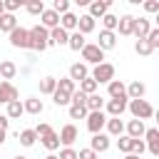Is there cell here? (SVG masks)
<instances>
[{
	"mask_svg": "<svg viewBox=\"0 0 159 159\" xmlns=\"http://www.w3.org/2000/svg\"><path fill=\"white\" fill-rule=\"evenodd\" d=\"M47 45H50V32H47L42 25H35V27L30 30V50L42 52V50H47Z\"/></svg>",
	"mask_w": 159,
	"mask_h": 159,
	"instance_id": "1",
	"label": "cell"
},
{
	"mask_svg": "<svg viewBox=\"0 0 159 159\" xmlns=\"http://www.w3.org/2000/svg\"><path fill=\"white\" fill-rule=\"evenodd\" d=\"M127 109L134 114V119H142V122L154 114V107H152L147 99H129V102H127Z\"/></svg>",
	"mask_w": 159,
	"mask_h": 159,
	"instance_id": "2",
	"label": "cell"
},
{
	"mask_svg": "<svg viewBox=\"0 0 159 159\" xmlns=\"http://www.w3.org/2000/svg\"><path fill=\"white\" fill-rule=\"evenodd\" d=\"M35 134H37V137H42V144H45V149L55 152V149L60 147V137L55 134V129H52L50 124H37V127H35Z\"/></svg>",
	"mask_w": 159,
	"mask_h": 159,
	"instance_id": "3",
	"label": "cell"
},
{
	"mask_svg": "<svg viewBox=\"0 0 159 159\" xmlns=\"http://www.w3.org/2000/svg\"><path fill=\"white\" fill-rule=\"evenodd\" d=\"M94 82H97V87L99 84H109L112 80H114V65H109V62H102V65H94V70H92V75H89Z\"/></svg>",
	"mask_w": 159,
	"mask_h": 159,
	"instance_id": "4",
	"label": "cell"
},
{
	"mask_svg": "<svg viewBox=\"0 0 159 159\" xmlns=\"http://www.w3.org/2000/svg\"><path fill=\"white\" fill-rule=\"evenodd\" d=\"M10 45H12V47H20V50H30V30L15 27V30L10 32Z\"/></svg>",
	"mask_w": 159,
	"mask_h": 159,
	"instance_id": "5",
	"label": "cell"
},
{
	"mask_svg": "<svg viewBox=\"0 0 159 159\" xmlns=\"http://www.w3.org/2000/svg\"><path fill=\"white\" fill-rule=\"evenodd\" d=\"M82 60H84V65H102V60H104V52L97 47V45H84L82 47Z\"/></svg>",
	"mask_w": 159,
	"mask_h": 159,
	"instance_id": "6",
	"label": "cell"
},
{
	"mask_svg": "<svg viewBox=\"0 0 159 159\" xmlns=\"http://www.w3.org/2000/svg\"><path fill=\"white\" fill-rule=\"evenodd\" d=\"M104 124H107L104 112H87V129H89L92 134H99V132L104 129Z\"/></svg>",
	"mask_w": 159,
	"mask_h": 159,
	"instance_id": "7",
	"label": "cell"
},
{
	"mask_svg": "<svg viewBox=\"0 0 159 159\" xmlns=\"http://www.w3.org/2000/svg\"><path fill=\"white\" fill-rule=\"evenodd\" d=\"M60 144H65V147H70V144H75V139L80 137V132H77V127L75 124H65L62 129H60Z\"/></svg>",
	"mask_w": 159,
	"mask_h": 159,
	"instance_id": "8",
	"label": "cell"
},
{
	"mask_svg": "<svg viewBox=\"0 0 159 159\" xmlns=\"http://www.w3.org/2000/svg\"><path fill=\"white\" fill-rule=\"evenodd\" d=\"M20 94H17V89L10 84V82H0V104H10V102H15Z\"/></svg>",
	"mask_w": 159,
	"mask_h": 159,
	"instance_id": "9",
	"label": "cell"
},
{
	"mask_svg": "<svg viewBox=\"0 0 159 159\" xmlns=\"http://www.w3.org/2000/svg\"><path fill=\"white\" fill-rule=\"evenodd\" d=\"M149 30H152V25H149L147 17H134V30H132V35H134L137 40H144V37L149 35Z\"/></svg>",
	"mask_w": 159,
	"mask_h": 159,
	"instance_id": "10",
	"label": "cell"
},
{
	"mask_svg": "<svg viewBox=\"0 0 159 159\" xmlns=\"http://www.w3.org/2000/svg\"><path fill=\"white\" fill-rule=\"evenodd\" d=\"M109 0H94V2H89V17L92 20H97V17H102L104 12H109Z\"/></svg>",
	"mask_w": 159,
	"mask_h": 159,
	"instance_id": "11",
	"label": "cell"
},
{
	"mask_svg": "<svg viewBox=\"0 0 159 159\" xmlns=\"http://www.w3.org/2000/svg\"><path fill=\"white\" fill-rule=\"evenodd\" d=\"M94 45H97L102 52H104V50H112V47L117 45V35L109 32V30H102V32H99V42H94Z\"/></svg>",
	"mask_w": 159,
	"mask_h": 159,
	"instance_id": "12",
	"label": "cell"
},
{
	"mask_svg": "<svg viewBox=\"0 0 159 159\" xmlns=\"http://www.w3.org/2000/svg\"><path fill=\"white\" fill-rule=\"evenodd\" d=\"M124 129H127V137H132V139H139V137H144V132H147V127H144L142 119H129V124H127Z\"/></svg>",
	"mask_w": 159,
	"mask_h": 159,
	"instance_id": "13",
	"label": "cell"
},
{
	"mask_svg": "<svg viewBox=\"0 0 159 159\" xmlns=\"http://www.w3.org/2000/svg\"><path fill=\"white\" fill-rule=\"evenodd\" d=\"M89 149H92L94 154L107 152V149H109V137H107V134H102V132H99V134H94V137H92V142H89Z\"/></svg>",
	"mask_w": 159,
	"mask_h": 159,
	"instance_id": "14",
	"label": "cell"
},
{
	"mask_svg": "<svg viewBox=\"0 0 159 159\" xmlns=\"http://www.w3.org/2000/svg\"><path fill=\"white\" fill-rule=\"evenodd\" d=\"M84 77H89L87 65H84V62H75V65L70 67V80H72V82H82Z\"/></svg>",
	"mask_w": 159,
	"mask_h": 159,
	"instance_id": "15",
	"label": "cell"
},
{
	"mask_svg": "<svg viewBox=\"0 0 159 159\" xmlns=\"http://www.w3.org/2000/svg\"><path fill=\"white\" fill-rule=\"evenodd\" d=\"M40 17H42V27H45V30H52V27L60 25V15H57L55 10H45Z\"/></svg>",
	"mask_w": 159,
	"mask_h": 159,
	"instance_id": "16",
	"label": "cell"
},
{
	"mask_svg": "<svg viewBox=\"0 0 159 159\" xmlns=\"http://www.w3.org/2000/svg\"><path fill=\"white\" fill-rule=\"evenodd\" d=\"M109 97H112V99H122V97H127V87H124L122 80H112V82H109Z\"/></svg>",
	"mask_w": 159,
	"mask_h": 159,
	"instance_id": "17",
	"label": "cell"
},
{
	"mask_svg": "<svg viewBox=\"0 0 159 159\" xmlns=\"http://www.w3.org/2000/svg\"><path fill=\"white\" fill-rule=\"evenodd\" d=\"M124 109H127V97H122V99H109V102H107V112H109L112 117H119Z\"/></svg>",
	"mask_w": 159,
	"mask_h": 159,
	"instance_id": "18",
	"label": "cell"
},
{
	"mask_svg": "<svg viewBox=\"0 0 159 159\" xmlns=\"http://www.w3.org/2000/svg\"><path fill=\"white\" fill-rule=\"evenodd\" d=\"M94 30V20L89 17V15H80L77 17V32L80 35H87V32H92Z\"/></svg>",
	"mask_w": 159,
	"mask_h": 159,
	"instance_id": "19",
	"label": "cell"
},
{
	"mask_svg": "<svg viewBox=\"0 0 159 159\" xmlns=\"http://www.w3.org/2000/svg\"><path fill=\"white\" fill-rule=\"evenodd\" d=\"M67 37H70V35H67L60 25L50 30V45H67Z\"/></svg>",
	"mask_w": 159,
	"mask_h": 159,
	"instance_id": "20",
	"label": "cell"
},
{
	"mask_svg": "<svg viewBox=\"0 0 159 159\" xmlns=\"http://www.w3.org/2000/svg\"><path fill=\"white\" fill-rule=\"evenodd\" d=\"M144 92H147V87L137 80V82H132V84L127 87V99H142V97H144Z\"/></svg>",
	"mask_w": 159,
	"mask_h": 159,
	"instance_id": "21",
	"label": "cell"
},
{
	"mask_svg": "<svg viewBox=\"0 0 159 159\" xmlns=\"http://www.w3.org/2000/svg\"><path fill=\"white\" fill-rule=\"evenodd\" d=\"M104 127H107V132H109L112 137H122V132H124V124H122L119 117H109Z\"/></svg>",
	"mask_w": 159,
	"mask_h": 159,
	"instance_id": "22",
	"label": "cell"
},
{
	"mask_svg": "<svg viewBox=\"0 0 159 159\" xmlns=\"http://www.w3.org/2000/svg\"><path fill=\"white\" fill-rule=\"evenodd\" d=\"M17 27V20H15V15H10V12H2L0 15V32H12Z\"/></svg>",
	"mask_w": 159,
	"mask_h": 159,
	"instance_id": "23",
	"label": "cell"
},
{
	"mask_svg": "<svg viewBox=\"0 0 159 159\" xmlns=\"http://www.w3.org/2000/svg\"><path fill=\"white\" fill-rule=\"evenodd\" d=\"M117 27H119V35H132V30H134V17H132V15H122L119 22H117Z\"/></svg>",
	"mask_w": 159,
	"mask_h": 159,
	"instance_id": "24",
	"label": "cell"
},
{
	"mask_svg": "<svg viewBox=\"0 0 159 159\" xmlns=\"http://www.w3.org/2000/svg\"><path fill=\"white\" fill-rule=\"evenodd\" d=\"M0 75H2V80L7 82V80H12L15 75H17V67H15V62H10V60H2L0 62Z\"/></svg>",
	"mask_w": 159,
	"mask_h": 159,
	"instance_id": "25",
	"label": "cell"
},
{
	"mask_svg": "<svg viewBox=\"0 0 159 159\" xmlns=\"http://www.w3.org/2000/svg\"><path fill=\"white\" fill-rule=\"evenodd\" d=\"M22 109H25L27 114H40V112H42V99L30 97V99H25V102H22Z\"/></svg>",
	"mask_w": 159,
	"mask_h": 159,
	"instance_id": "26",
	"label": "cell"
},
{
	"mask_svg": "<svg viewBox=\"0 0 159 159\" xmlns=\"http://www.w3.org/2000/svg\"><path fill=\"white\" fill-rule=\"evenodd\" d=\"M102 104H104V99H102L99 94H89V97L84 99L87 112H102Z\"/></svg>",
	"mask_w": 159,
	"mask_h": 159,
	"instance_id": "27",
	"label": "cell"
},
{
	"mask_svg": "<svg viewBox=\"0 0 159 159\" xmlns=\"http://www.w3.org/2000/svg\"><path fill=\"white\" fill-rule=\"evenodd\" d=\"M67 45H70V50H75V52H80L87 42H84V35H80V32H72L70 37H67Z\"/></svg>",
	"mask_w": 159,
	"mask_h": 159,
	"instance_id": "28",
	"label": "cell"
},
{
	"mask_svg": "<svg viewBox=\"0 0 159 159\" xmlns=\"http://www.w3.org/2000/svg\"><path fill=\"white\" fill-rule=\"evenodd\" d=\"M60 22H62L60 27H62L65 32H67V30H77V15H72V12H65V15L60 17Z\"/></svg>",
	"mask_w": 159,
	"mask_h": 159,
	"instance_id": "29",
	"label": "cell"
},
{
	"mask_svg": "<svg viewBox=\"0 0 159 159\" xmlns=\"http://www.w3.org/2000/svg\"><path fill=\"white\" fill-rule=\"evenodd\" d=\"M55 89H57V80L55 77H42L40 80V92L42 94H52Z\"/></svg>",
	"mask_w": 159,
	"mask_h": 159,
	"instance_id": "30",
	"label": "cell"
},
{
	"mask_svg": "<svg viewBox=\"0 0 159 159\" xmlns=\"http://www.w3.org/2000/svg\"><path fill=\"white\" fill-rule=\"evenodd\" d=\"M80 92L87 94V97H89V94H97V82H94L92 77H84V80L80 82Z\"/></svg>",
	"mask_w": 159,
	"mask_h": 159,
	"instance_id": "31",
	"label": "cell"
},
{
	"mask_svg": "<svg viewBox=\"0 0 159 159\" xmlns=\"http://www.w3.org/2000/svg\"><path fill=\"white\" fill-rule=\"evenodd\" d=\"M22 112H25V109H22V102H20V99H15V102H10V104H7V114H5V117H7V119H17Z\"/></svg>",
	"mask_w": 159,
	"mask_h": 159,
	"instance_id": "32",
	"label": "cell"
},
{
	"mask_svg": "<svg viewBox=\"0 0 159 159\" xmlns=\"http://www.w3.org/2000/svg\"><path fill=\"white\" fill-rule=\"evenodd\" d=\"M17 137H20V144H22V147H32V144H35V139H37L35 129H22Z\"/></svg>",
	"mask_w": 159,
	"mask_h": 159,
	"instance_id": "33",
	"label": "cell"
},
{
	"mask_svg": "<svg viewBox=\"0 0 159 159\" xmlns=\"http://www.w3.org/2000/svg\"><path fill=\"white\" fill-rule=\"evenodd\" d=\"M99 20H102L104 30H109V32H114V27H117V22H119V17H117V15H112V12H104Z\"/></svg>",
	"mask_w": 159,
	"mask_h": 159,
	"instance_id": "34",
	"label": "cell"
},
{
	"mask_svg": "<svg viewBox=\"0 0 159 159\" xmlns=\"http://www.w3.org/2000/svg\"><path fill=\"white\" fill-rule=\"evenodd\" d=\"M57 89L72 97V92H75V82H72L70 77H62V80H57Z\"/></svg>",
	"mask_w": 159,
	"mask_h": 159,
	"instance_id": "35",
	"label": "cell"
},
{
	"mask_svg": "<svg viewBox=\"0 0 159 159\" xmlns=\"http://www.w3.org/2000/svg\"><path fill=\"white\" fill-rule=\"evenodd\" d=\"M132 137H127V134H122L119 139H117V147H119V152H124V154H132Z\"/></svg>",
	"mask_w": 159,
	"mask_h": 159,
	"instance_id": "36",
	"label": "cell"
},
{
	"mask_svg": "<svg viewBox=\"0 0 159 159\" xmlns=\"http://www.w3.org/2000/svg\"><path fill=\"white\" fill-rule=\"evenodd\" d=\"M70 117H72V119L87 117V107H84V104H70Z\"/></svg>",
	"mask_w": 159,
	"mask_h": 159,
	"instance_id": "37",
	"label": "cell"
},
{
	"mask_svg": "<svg viewBox=\"0 0 159 159\" xmlns=\"http://www.w3.org/2000/svg\"><path fill=\"white\" fill-rule=\"evenodd\" d=\"M134 50H137V55H144V57L154 52V50H152V45H149L147 40H137V45H134Z\"/></svg>",
	"mask_w": 159,
	"mask_h": 159,
	"instance_id": "38",
	"label": "cell"
},
{
	"mask_svg": "<svg viewBox=\"0 0 159 159\" xmlns=\"http://www.w3.org/2000/svg\"><path fill=\"white\" fill-rule=\"evenodd\" d=\"M52 102H55L57 107H65V104H70V94H65V92L55 89V92H52Z\"/></svg>",
	"mask_w": 159,
	"mask_h": 159,
	"instance_id": "39",
	"label": "cell"
},
{
	"mask_svg": "<svg viewBox=\"0 0 159 159\" xmlns=\"http://www.w3.org/2000/svg\"><path fill=\"white\" fill-rule=\"evenodd\" d=\"M52 10H55L57 15H60V12H62V15L70 12V0H55V2H52Z\"/></svg>",
	"mask_w": 159,
	"mask_h": 159,
	"instance_id": "40",
	"label": "cell"
},
{
	"mask_svg": "<svg viewBox=\"0 0 159 159\" xmlns=\"http://www.w3.org/2000/svg\"><path fill=\"white\" fill-rule=\"evenodd\" d=\"M25 7H27V12H30V15H42V12H45V5H42V0H40V2H37V0H35V2H27Z\"/></svg>",
	"mask_w": 159,
	"mask_h": 159,
	"instance_id": "41",
	"label": "cell"
},
{
	"mask_svg": "<svg viewBox=\"0 0 159 159\" xmlns=\"http://www.w3.org/2000/svg\"><path fill=\"white\" fill-rule=\"evenodd\" d=\"M144 40L152 45V50H157V47H159V30H149V35H147Z\"/></svg>",
	"mask_w": 159,
	"mask_h": 159,
	"instance_id": "42",
	"label": "cell"
},
{
	"mask_svg": "<svg viewBox=\"0 0 159 159\" xmlns=\"http://www.w3.org/2000/svg\"><path fill=\"white\" fill-rule=\"evenodd\" d=\"M144 137H147V144H157V142H159V129L152 127V129L144 132Z\"/></svg>",
	"mask_w": 159,
	"mask_h": 159,
	"instance_id": "43",
	"label": "cell"
},
{
	"mask_svg": "<svg viewBox=\"0 0 159 159\" xmlns=\"http://www.w3.org/2000/svg\"><path fill=\"white\" fill-rule=\"evenodd\" d=\"M2 7H5V12H15L17 7H20V0H2Z\"/></svg>",
	"mask_w": 159,
	"mask_h": 159,
	"instance_id": "44",
	"label": "cell"
},
{
	"mask_svg": "<svg viewBox=\"0 0 159 159\" xmlns=\"http://www.w3.org/2000/svg\"><path fill=\"white\" fill-rule=\"evenodd\" d=\"M147 149V144L142 142V139H134L132 142V154H137V157H142V152Z\"/></svg>",
	"mask_w": 159,
	"mask_h": 159,
	"instance_id": "45",
	"label": "cell"
},
{
	"mask_svg": "<svg viewBox=\"0 0 159 159\" xmlns=\"http://www.w3.org/2000/svg\"><path fill=\"white\" fill-rule=\"evenodd\" d=\"M57 159H77V152L72 149V147H65L62 152H60V157Z\"/></svg>",
	"mask_w": 159,
	"mask_h": 159,
	"instance_id": "46",
	"label": "cell"
},
{
	"mask_svg": "<svg viewBox=\"0 0 159 159\" xmlns=\"http://www.w3.org/2000/svg\"><path fill=\"white\" fill-rule=\"evenodd\" d=\"M77 159H97V154L92 149H80L77 152Z\"/></svg>",
	"mask_w": 159,
	"mask_h": 159,
	"instance_id": "47",
	"label": "cell"
},
{
	"mask_svg": "<svg viewBox=\"0 0 159 159\" xmlns=\"http://www.w3.org/2000/svg\"><path fill=\"white\" fill-rule=\"evenodd\" d=\"M144 10H147V12H159V2H157V0H147V2H144Z\"/></svg>",
	"mask_w": 159,
	"mask_h": 159,
	"instance_id": "48",
	"label": "cell"
},
{
	"mask_svg": "<svg viewBox=\"0 0 159 159\" xmlns=\"http://www.w3.org/2000/svg\"><path fill=\"white\" fill-rule=\"evenodd\" d=\"M7 124H10V119L5 114H0V132H7Z\"/></svg>",
	"mask_w": 159,
	"mask_h": 159,
	"instance_id": "49",
	"label": "cell"
},
{
	"mask_svg": "<svg viewBox=\"0 0 159 159\" xmlns=\"http://www.w3.org/2000/svg\"><path fill=\"white\" fill-rule=\"evenodd\" d=\"M124 159H139L137 154H124Z\"/></svg>",
	"mask_w": 159,
	"mask_h": 159,
	"instance_id": "50",
	"label": "cell"
},
{
	"mask_svg": "<svg viewBox=\"0 0 159 159\" xmlns=\"http://www.w3.org/2000/svg\"><path fill=\"white\" fill-rule=\"evenodd\" d=\"M2 142H5V132H0V147H2Z\"/></svg>",
	"mask_w": 159,
	"mask_h": 159,
	"instance_id": "51",
	"label": "cell"
},
{
	"mask_svg": "<svg viewBox=\"0 0 159 159\" xmlns=\"http://www.w3.org/2000/svg\"><path fill=\"white\" fill-rule=\"evenodd\" d=\"M12 159H27V157H22V154H17V157H12Z\"/></svg>",
	"mask_w": 159,
	"mask_h": 159,
	"instance_id": "52",
	"label": "cell"
},
{
	"mask_svg": "<svg viewBox=\"0 0 159 159\" xmlns=\"http://www.w3.org/2000/svg\"><path fill=\"white\" fill-rule=\"evenodd\" d=\"M2 12H5V7H2V0H0V15H2Z\"/></svg>",
	"mask_w": 159,
	"mask_h": 159,
	"instance_id": "53",
	"label": "cell"
},
{
	"mask_svg": "<svg viewBox=\"0 0 159 159\" xmlns=\"http://www.w3.org/2000/svg\"><path fill=\"white\" fill-rule=\"evenodd\" d=\"M45 159H57V157H55V154H47V157H45Z\"/></svg>",
	"mask_w": 159,
	"mask_h": 159,
	"instance_id": "54",
	"label": "cell"
}]
</instances>
